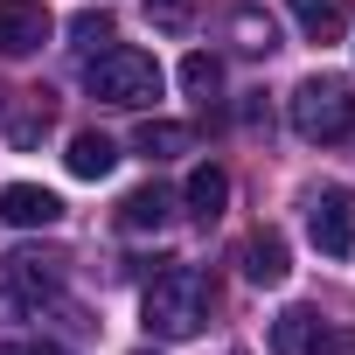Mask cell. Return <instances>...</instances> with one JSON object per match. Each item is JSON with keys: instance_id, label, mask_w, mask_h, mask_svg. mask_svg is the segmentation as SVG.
<instances>
[{"instance_id": "cell-1", "label": "cell", "mask_w": 355, "mask_h": 355, "mask_svg": "<svg viewBox=\"0 0 355 355\" xmlns=\"http://www.w3.org/2000/svg\"><path fill=\"white\" fill-rule=\"evenodd\" d=\"M209 306H216V286H209L202 265H167V272H153L139 313H146L153 341H189V334L209 327Z\"/></svg>"}, {"instance_id": "cell-16", "label": "cell", "mask_w": 355, "mask_h": 355, "mask_svg": "<svg viewBox=\"0 0 355 355\" xmlns=\"http://www.w3.org/2000/svg\"><path fill=\"white\" fill-rule=\"evenodd\" d=\"M70 35H77L84 56H98V49H112V15H105V8H84V15L70 21Z\"/></svg>"}, {"instance_id": "cell-8", "label": "cell", "mask_w": 355, "mask_h": 355, "mask_svg": "<svg viewBox=\"0 0 355 355\" xmlns=\"http://www.w3.org/2000/svg\"><path fill=\"white\" fill-rule=\"evenodd\" d=\"M237 265H244V279L251 286H286V237L279 230H258V237H244V251H237Z\"/></svg>"}, {"instance_id": "cell-15", "label": "cell", "mask_w": 355, "mask_h": 355, "mask_svg": "<svg viewBox=\"0 0 355 355\" xmlns=\"http://www.w3.org/2000/svg\"><path fill=\"white\" fill-rule=\"evenodd\" d=\"M182 91H189V98H216V91H223V63L196 49V56L182 63Z\"/></svg>"}, {"instance_id": "cell-10", "label": "cell", "mask_w": 355, "mask_h": 355, "mask_svg": "<svg viewBox=\"0 0 355 355\" xmlns=\"http://www.w3.org/2000/svg\"><path fill=\"white\" fill-rule=\"evenodd\" d=\"M306 42H341L348 35V0H286Z\"/></svg>"}, {"instance_id": "cell-4", "label": "cell", "mask_w": 355, "mask_h": 355, "mask_svg": "<svg viewBox=\"0 0 355 355\" xmlns=\"http://www.w3.org/2000/svg\"><path fill=\"white\" fill-rule=\"evenodd\" d=\"M306 230L327 258H348L355 251V196L348 189H313L306 196Z\"/></svg>"}, {"instance_id": "cell-20", "label": "cell", "mask_w": 355, "mask_h": 355, "mask_svg": "<svg viewBox=\"0 0 355 355\" xmlns=\"http://www.w3.org/2000/svg\"><path fill=\"white\" fill-rule=\"evenodd\" d=\"M0 355H70V348H56V341H8Z\"/></svg>"}, {"instance_id": "cell-14", "label": "cell", "mask_w": 355, "mask_h": 355, "mask_svg": "<svg viewBox=\"0 0 355 355\" xmlns=\"http://www.w3.org/2000/svg\"><path fill=\"white\" fill-rule=\"evenodd\" d=\"M189 125H174V119H146L139 132H132V153L139 160H174V153H189Z\"/></svg>"}, {"instance_id": "cell-2", "label": "cell", "mask_w": 355, "mask_h": 355, "mask_svg": "<svg viewBox=\"0 0 355 355\" xmlns=\"http://www.w3.org/2000/svg\"><path fill=\"white\" fill-rule=\"evenodd\" d=\"M84 91H91V98H105V105L139 112V105H153V98H160V63H153L146 49L112 42V49H98V56L84 63Z\"/></svg>"}, {"instance_id": "cell-3", "label": "cell", "mask_w": 355, "mask_h": 355, "mask_svg": "<svg viewBox=\"0 0 355 355\" xmlns=\"http://www.w3.org/2000/svg\"><path fill=\"white\" fill-rule=\"evenodd\" d=\"M293 132L300 139H348L355 132V84H341V77H306L300 91H293Z\"/></svg>"}, {"instance_id": "cell-19", "label": "cell", "mask_w": 355, "mask_h": 355, "mask_svg": "<svg viewBox=\"0 0 355 355\" xmlns=\"http://www.w3.org/2000/svg\"><path fill=\"white\" fill-rule=\"evenodd\" d=\"M313 355H355V327H327Z\"/></svg>"}, {"instance_id": "cell-5", "label": "cell", "mask_w": 355, "mask_h": 355, "mask_svg": "<svg viewBox=\"0 0 355 355\" xmlns=\"http://www.w3.org/2000/svg\"><path fill=\"white\" fill-rule=\"evenodd\" d=\"M63 293V251H15L8 258V300L15 306H42Z\"/></svg>"}, {"instance_id": "cell-13", "label": "cell", "mask_w": 355, "mask_h": 355, "mask_svg": "<svg viewBox=\"0 0 355 355\" xmlns=\"http://www.w3.org/2000/svg\"><path fill=\"white\" fill-rule=\"evenodd\" d=\"M167 216H174V196H167L160 182H146V189H132V196L119 202V223H125V230H160Z\"/></svg>"}, {"instance_id": "cell-6", "label": "cell", "mask_w": 355, "mask_h": 355, "mask_svg": "<svg viewBox=\"0 0 355 355\" xmlns=\"http://www.w3.org/2000/svg\"><path fill=\"white\" fill-rule=\"evenodd\" d=\"M56 35V21H49V8L42 0H0V56H35L42 42Z\"/></svg>"}, {"instance_id": "cell-9", "label": "cell", "mask_w": 355, "mask_h": 355, "mask_svg": "<svg viewBox=\"0 0 355 355\" xmlns=\"http://www.w3.org/2000/svg\"><path fill=\"white\" fill-rule=\"evenodd\" d=\"M320 334H327V320H320L313 306H286V313L272 320V348H279V355H313Z\"/></svg>"}, {"instance_id": "cell-11", "label": "cell", "mask_w": 355, "mask_h": 355, "mask_svg": "<svg viewBox=\"0 0 355 355\" xmlns=\"http://www.w3.org/2000/svg\"><path fill=\"white\" fill-rule=\"evenodd\" d=\"M182 202H189V216L216 223L223 202H230V174H223V167H196V174H189V189H182Z\"/></svg>"}, {"instance_id": "cell-17", "label": "cell", "mask_w": 355, "mask_h": 355, "mask_svg": "<svg viewBox=\"0 0 355 355\" xmlns=\"http://www.w3.org/2000/svg\"><path fill=\"white\" fill-rule=\"evenodd\" d=\"M189 15H196V0H146V21H153V28H167V35H182V28H189Z\"/></svg>"}, {"instance_id": "cell-7", "label": "cell", "mask_w": 355, "mask_h": 355, "mask_svg": "<svg viewBox=\"0 0 355 355\" xmlns=\"http://www.w3.org/2000/svg\"><path fill=\"white\" fill-rule=\"evenodd\" d=\"M0 223L49 230V223H63V202H56L49 189H35V182H8V189H0Z\"/></svg>"}, {"instance_id": "cell-12", "label": "cell", "mask_w": 355, "mask_h": 355, "mask_svg": "<svg viewBox=\"0 0 355 355\" xmlns=\"http://www.w3.org/2000/svg\"><path fill=\"white\" fill-rule=\"evenodd\" d=\"M63 160H70V174H77V182H105V174L119 167V146H112L105 132H77Z\"/></svg>"}, {"instance_id": "cell-18", "label": "cell", "mask_w": 355, "mask_h": 355, "mask_svg": "<svg viewBox=\"0 0 355 355\" xmlns=\"http://www.w3.org/2000/svg\"><path fill=\"white\" fill-rule=\"evenodd\" d=\"M237 35H244V49H258V56H265V49H272V21H258V15H251V8H244V15H237Z\"/></svg>"}, {"instance_id": "cell-21", "label": "cell", "mask_w": 355, "mask_h": 355, "mask_svg": "<svg viewBox=\"0 0 355 355\" xmlns=\"http://www.w3.org/2000/svg\"><path fill=\"white\" fill-rule=\"evenodd\" d=\"M139 355H146V348H139Z\"/></svg>"}]
</instances>
